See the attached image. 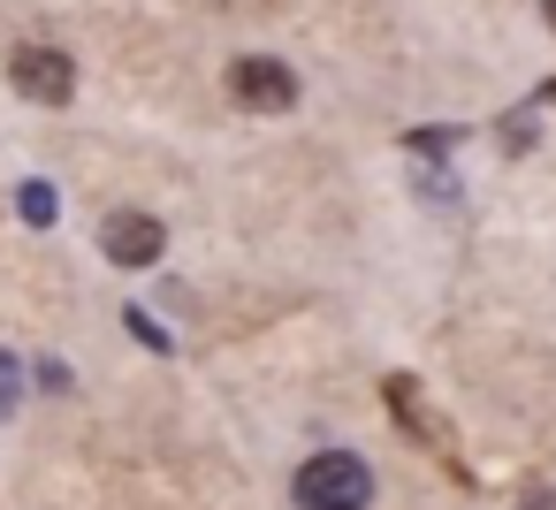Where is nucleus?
Wrapping results in <instances>:
<instances>
[{
  "label": "nucleus",
  "mask_w": 556,
  "mask_h": 510,
  "mask_svg": "<svg viewBox=\"0 0 556 510\" xmlns=\"http://www.w3.org/2000/svg\"><path fill=\"white\" fill-rule=\"evenodd\" d=\"M290 495H298V510H366L374 502V472L351 449H320V457L298 464Z\"/></svg>",
  "instance_id": "nucleus-1"
},
{
  "label": "nucleus",
  "mask_w": 556,
  "mask_h": 510,
  "mask_svg": "<svg viewBox=\"0 0 556 510\" xmlns=\"http://www.w3.org/2000/svg\"><path fill=\"white\" fill-rule=\"evenodd\" d=\"M229 100L252 107V115H290L298 107V69L275 62V54H237L229 62Z\"/></svg>",
  "instance_id": "nucleus-2"
},
{
  "label": "nucleus",
  "mask_w": 556,
  "mask_h": 510,
  "mask_svg": "<svg viewBox=\"0 0 556 510\" xmlns=\"http://www.w3.org/2000/svg\"><path fill=\"white\" fill-rule=\"evenodd\" d=\"M9 85H16L24 100H39V107H70L77 62H70L62 47H16V54H9Z\"/></svg>",
  "instance_id": "nucleus-3"
},
{
  "label": "nucleus",
  "mask_w": 556,
  "mask_h": 510,
  "mask_svg": "<svg viewBox=\"0 0 556 510\" xmlns=\"http://www.w3.org/2000/svg\"><path fill=\"white\" fill-rule=\"evenodd\" d=\"M389 411H396V426H404V434H419V442H427V449H434V457H442V464L465 480V464H457V434H450V426L427 411L419 381H404V373H396V381H389Z\"/></svg>",
  "instance_id": "nucleus-4"
},
{
  "label": "nucleus",
  "mask_w": 556,
  "mask_h": 510,
  "mask_svg": "<svg viewBox=\"0 0 556 510\" xmlns=\"http://www.w3.org/2000/svg\"><path fill=\"white\" fill-rule=\"evenodd\" d=\"M161 244H168V229H161L153 214H108V229H100V252H108L115 267H153Z\"/></svg>",
  "instance_id": "nucleus-5"
},
{
  "label": "nucleus",
  "mask_w": 556,
  "mask_h": 510,
  "mask_svg": "<svg viewBox=\"0 0 556 510\" xmlns=\"http://www.w3.org/2000/svg\"><path fill=\"white\" fill-rule=\"evenodd\" d=\"M16 206H24V221H31V229H47V221L62 214V199H54L47 183H24V191H16Z\"/></svg>",
  "instance_id": "nucleus-6"
},
{
  "label": "nucleus",
  "mask_w": 556,
  "mask_h": 510,
  "mask_svg": "<svg viewBox=\"0 0 556 510\" xmlns=\"http://www.w3.org/2000/svg\"><path fill=\"white\" fill-rule=\"evenodd\" d=\"M16 396H24V366H16L9 350H0V419L16 411Z\"/></svg>",
  "instance_id": "nucleus-7"
},
{
  "label": "nucleus",
  "mask_w": 556,
  "mask_h": 510,
  "mask_svg": "<svg viewBox=\"0 0 556 510\" xmlns=\"http://www.w3.org/2000/svg\"><path fill=\"white\" fill-rule=\"evenodd\" d=\"M404 145H412V153H450V145H457V130H412Z\"/></svg>",
  "instance_id": "nucleus-8"
},
{
  "label": "nucleus",
  "mask_w": 556,
  "mask_h": 510,
  "mask_svg": "<svg viewBox=\"0 0 556 510\" xmlns=\"http://www.w3.org/2000/svg\"><path fill=\"white\" fill-rule=\"evenodd\" d=\"M518 510H556V495H526V502H518Z\"/></svg>",
  "instance_id": "nucleus-9"
},
{
  "label": "nucleus",
  "mask_w": 556,
  "mask_h": 510,
  "mask_svg": "<svg viewBox=\"0 0 556 510\" xmlns=\"http://www.w3.org/2000/svg\"><path fill=\"white\" fill-rule=\"evenodd\" d=\"M541 24H548V31H556V0H541Z\"/></svg>",
  "instance_id": "nucleus-10"
}]
</instances>
